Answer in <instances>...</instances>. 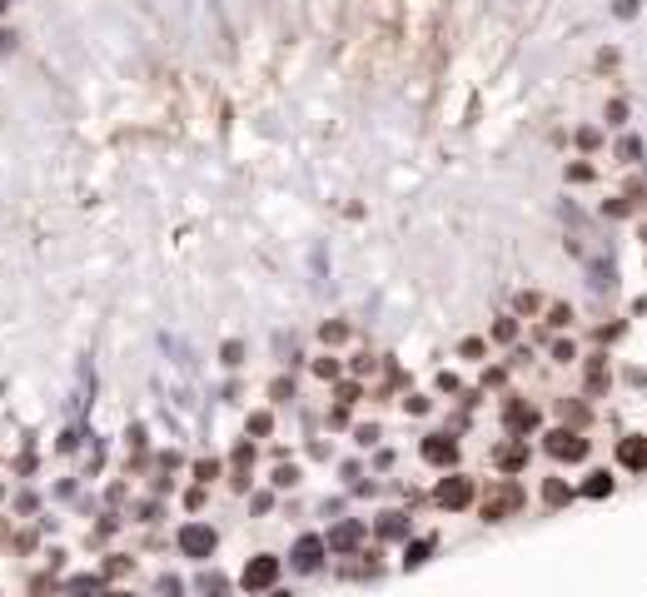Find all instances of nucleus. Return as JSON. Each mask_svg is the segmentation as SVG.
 Masks as SVG:
<instances>
[{
    "mask_svg": "<svg viewBox=\"0 0 647 597\" xmlns=\"http://www.w3.org/2000/svg\"><path fill=\"white\" fill-rule=\"evenodd\" d=\"M423 458H428V463H453V458H458V438H448V433H439V438H423Z\"/></svg>",
    "mask_w": 647,
    "mask_h": 597,
    "instance_id": "obj_6",
    "label": "nucleus"
},
{
    "mask_svg": "<svg viewBox=\"0 0 647 597\" xmlns=\"http://www.w3.org/2000/svg\"><path fill=\"white\" fill-rule=\"evenodd\" d=\"M349 334V323H324V339H329V344H339Z\"/></svg>",
    "mask_w": 647,
    "mask_h": 597,
    "instance_id": "obj_16",
    "label": "nucleus"
},
{
    "mask_svg": "<svg viewBox=\"0 0 647 597\" xmlns=\"http://www.w3.org/2000/svg\"><path fill=\"white\" fill-rule=\"evenodd\" d=\"M428 553H434V537H428V542H413V548H408V568H418Z\"/></svg>",
    "mask_w": 647,
    "mask_h": 597,
    "instance_id": "obj_14",
    "label": "nucleus"
},
{
    "mask_svg": "<svg viewBox=\"0 0 647 597\" xmlns=\"http://www.w3.org/2000/svg\"><path fill=\"white\" fill-rule=\"evenodd\" d=\"M115 597H135V592H115Z\"/></svg>",
    "mask_w": 647,
    "mask_h": 597,
    "instance_id": "obj_21",
    "label": "nucleus"
},
{
    "mask_svg": "<svg viewBox=\"0 0 647 597\" xmlns=\"http://www.w3.org/2000/svg\"><path fill=\"white\" fill-rule=\"evenodd\" d=\"M249 433H269V413H254L249 418Z\"/></svg>",
    "mask_w": 647,
    "mask_h": 597,
    "instance_id": "obj_19",
    "label": "nucleus"
},
{
    "mask_svg": "<svg viewBox=\"0 0 647 597\" xmlns=\"http://www.w3.org/2000/svg\"><path fill=\"white\" fill-rule=\"evenodd\" d=\"M582 493H592V498H608V493H613V478H608V473H592V478L582 483Z\"/></svg>",
    "mask_w": 647,
    "mask_h": 597,
    "instance_id": "obj_11",
    "label": "nucleus"
},
{
    "mask_svg": "<svg viewBox=\"0 0 647 597\" xmlns=\"http://www.w3.org/2000/svg\"><path fill=\"white\" fill-rule=\"evenodd\" d=\"M468 498H473V483L468 478H443L434 488V503L439 508H468Z\"/></svg>",
    "mask_w": 647,
    "mask_h": 597,
    "instance_id": "obj_2",
    "label": "nucleus"
},
{
    "mask_svg": "<svg viewBox=\"0 0 647 597\" xmlns=\"http://www.w3.org/2000/svg\"><path fill=\"white\" fill-rule=\"evenodd\" d=\"M359 537H363V528H359V523H339V528H334V548H354Z\"/></svg>",
    "mask_w": 647,
    "mask_h": 597,
    "instance_id": "obj_10",
    "label": "nucleus"
},
{
    "mask_svg": "<svg viewBox=\"0 0 647 597\" xmlns=\"http://www.w3.org/2000/svg\"><path fill=\"white\" fill-rule=\"evenodd\" d=\"M548 453H553V458H563V463H578V458L587 453V438H582V433L558 428V433H548Z\"/></svg>",
    "mask_w": 647,
    "mask_h": 597,
    "instance_id": "obj_1",
    "label": "nucleus"
},
{
    "mask_svg": "<svg viewBox=\"0 0 647 597\" xmlns=\"http://www.w3.org/2000/svg\"><path fill=\"white\" fill-rule=\"evenodd\" d=\"M274 577H279V558H254V563L244 568V577H239V582H244L249 592H264Z\"/></svg>",
    "mask_w": 647,
    "mask_h": 597,
    "instance_id": "obj_4",
    "label": "nucleus"
},
{
    "mask_svg": "<svg viewBox=\"0 0 647 597\" xmlns=\"http://www.w3.org/2000/svg\"><path fill=\"white\" fill-rule=\"evenodd\" d=\"M220 358H225L229 368H234V363H244V344H225V349H220Z\"/></svg>",
    "mask_w": 647,
    "mask_h": 597,
    "instance_id": "obj_15",
    "label": "nucleus"
},
{
    "mask_svg": "<svg viewBox=\"0 0 647 597\" xmlns=\"http://www.w3.org/2000/svg\"><path fill=\"white\" fill-rule=\"evenodd\" d=\"M274 597H289V592H274Z\"/></svg>",
    "mask_w": 647,
    "mask_h": 597,
    "instance_id": "obj_22",
    "label": "nucleus"
},
{
    "mask_svg": "<svg viewBox=\"0 0 647 597\" xmlns=\"http://www.w3.org/2000/svg\"><path fill=\"white\" fill-rule=\"evenodd\" d=\"M513 508H518V488H503V493L488 503V513H483V518H488V523H498V518H503V513H513Z\"/></svg>",
    "mask_w": 647,
    "mask_h": 597,
    "instance_id": "obj_8",
    "label": "nucleus"
},
{
    "mask_svg": "<svg viewBox=\"0 0 647 597\" xmlns=\"http://www.w3.org/2000/svg\"><path fill=\"white\" fill-rule=\"evenodd\" d=\"M493 334H498V339H513V334H518V323H513V318H498V329H493Z\"/></svg>",
    "mask_w": 647,
    "mask_h": 597,
    "instance_id": "obj_18",
    "label": "nucleus"
},
{
    "mask_svg": "<svg viewBox=\"0 0 647 597\" xmlns=\"http://www.w3.org/2000/svg\"><path fill=\"white\" fill-rule=\"evenodd\" d=\"M100 592V577H75L70 582V597H95Z\"/></svg>",
    "mask_w": 647,
    "mask_h": 597,
    "instance_id": "obj_12",
    "label": "nucleus"
},
{
    "mask_svg": "<svg viewBox=\"0 0 647 597\" xmlns=\"http://www.w3.org/2000/svg\"><path fill=\"white\" fill-rule=\"evenodd\" d=\"M180 548H185L189 558H209V553H214V528H204V523H189V528L180 532Z\"/></svg>",
    "mask_w": 647,
    "mask_h": 597,
    "instance_id": "obj_3",
    "label": "nucleus"
},
{
    "mask_svg": "<svg viewBox=\"0 0 647 597\" xmlns=\"http://www.w3.org/2000/svg\"><path fill=\"white\" fill-rule=\"evenodd\" d=\"M319 563H324V542H319V537H299V542H294V568H299V572H314Z\"/></svg>",
    "mask_w": 647,
    "mask_h": 597,
    "instance_id": "obj_5",
    "label": "nucleus"
},
{
    "mask_svg": "<svg viewBox=\"0 0 647 597\" xmlns=\"http://www.w3.org/2000/svg\"><path fill=\"white\" fill-rule=\"evenodd\" d=\"M503 418H513L518 428H528V423H533V408H528V403H513V408H503Z\"/></svg>",
    "mask_w": 647,
    "mask_h": 597,
    "instance_id": "obj_13",
    "label": "nucleus"
},
{
    "mask_svg": "<svg viewBox=\"0 0 647 597\" xmlns=\"http://www.w3.org/2000/svg\"><path fill=\"white\" fill-rule=\"evenodd\" d=\"M618 458H622L627 468L642 473V468H647V438H622V443H618Z\"/></svg>",
    "mask_w": 647,
    "mask_h": 597,
    "instance_id": "obj_7",
    "label": "nucleus"
},
{
    "mask_svg": "<svg viewBox=\"0 0 647 597\" xmlns=\"http://www.w3.org/2000/svg\"><path fill=\"white\" fill-rule=\"evenodd\" d=\"M543 498H548V503H563V498H568V488H563V483H548V488H543Z\"/></svg>",
    "mask_w": 647,
    "mask_h": 597,
    "instance_id": "obj_17",
    "label": "nucleus"
},
{
    "mask_svg": "<svg viewBox=\"0 0 647 597\" xmlns=\"http://www.w3.org/2000/svg\"><path fill=\"white\" fill-rule=\"evenodd\" d=\"M503 468H523V448H508L503 453Z\"/></svg>",
    "mask_w": 647,
    "mask_h": 597,
    "instance_id": "obj_20",
    "label": "nucleus"
},
{
    "mask_svg": "<svg viewBox=\"0 0 647 597\" xmlns=\"http://www.w3.org/2000/svg\"><path fill=\"white\" fill-rule=\"evenodd\" d=\"M379 537H408V518L403 513H384L379 518Z\"/></svg>",
    "mask_w": 647,
    "mask_h": 597,
    "instance_id": "obj_9",
    "label": "nucleus"
}]
</instances>
